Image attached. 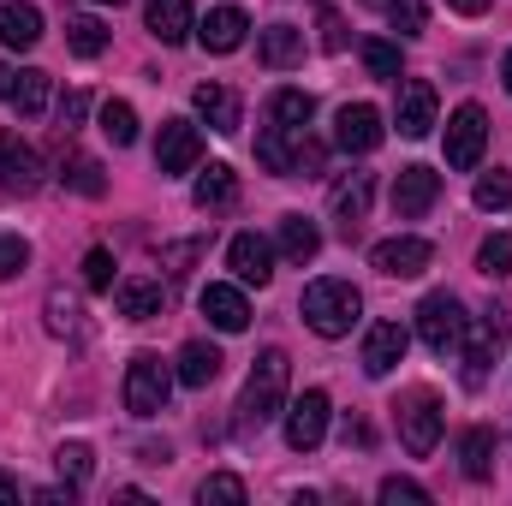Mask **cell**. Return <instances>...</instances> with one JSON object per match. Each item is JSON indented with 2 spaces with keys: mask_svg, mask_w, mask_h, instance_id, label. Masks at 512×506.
<instances>
[{
  "mask_svg": "<svg viewBox=\"0 0 512 506\" xmlns=\"http://www.w3.org/2000/svg\"><path fill=\"white\" fill-rule=\"evenodd\" d=\"M286 381H292V358H286L280 346L256 352L251 376H245V393H239V429H245V435L268 429V423L280 417V405H286Z\"/></svg>",
  "mask_w": 512,
  "mask_h": 506,
  "instance_id": "obj_1",
  "label": "cell"
},
{
  "mask_svg": "<svg viewBox=\"0 0 512 506\" xmlns=\"http://www.w3.org/2000/svg\"><path fill=\"white\" fill-rule=\"evenodd\" d=\"M298 316H304L310 334L346 340V334L358 328V316H364V292H358L352 280H310L304 298H298Z\"/></svg>",
  "mask_w": 512,
  "mask_h": 506,
  "instance_id": "obj_2",
  "label": "cell"
},
{
  "mask_svg": "<svg viewBox=\"0 0 512 506\" xmlns=\"http://www.w3.org/2000/svg\"><path fill=\"white\" fill-rule=\"evenodd\" d=\"M393 417H399V441H405V453H411V459H429L435 441H441V423H447L435 387H405V393L393 399Z\"/></svg>",
  "mask_w": 512,
  "mask_h": 506,
  "instance_id": "obj_3",
  "label": "cell"
},
{
  "mask_svg": "<svg viewBox=\"0 0 512 506\" xmlns=\"http://www.w3.org/2000/svg\"><path fill=\"white\" fill-rule=\"evenodd\" d=\"M173 370L155 358V352H137L126 364V411L131 417H161L167 411V399H173Z\"/></svg>",
  "mask_w": 512,
  "mask_h": 506,
  "instance_id": "obj_4",
  "label": "cell"
},
{
  "mask_svg": "<svg viewBox=\"0 0 512 506\" xmlns=\"http://www.w3.org/2000/svg\"><path fill=\"white\" fill-rule=\"evenodd\" d=\"M417 340H423L435 358H447V352L465 340V304H459L453 292H429V298L417 304Z\"/></svg>",
  "mask_w": 512,
  "mask_h": 506,
  "instance_id": "obj_5",
  "label": "cell"
},
{
  "mask_svg": "<svg viewBox=\"0 0 512 506\" xmlns=\"http://www.w3.org/2000/svg\"><path fill=\"white\" fill-rule=\"evenodd\" d=\"M483 149H489V114H483L477 102L453 108V120H447V167L471 173V167L483 161Z\"/></svg>",
  "mask_w": 512,
  "mask_h": 506,
  "instance_id": "obj_6",
  "label": "cell"
},
{
  "mask_svg": "<svg viewBox=\"0 0 512 506\" xmlns=\"http://www.w3.org/2000/svg\"><path fill=\"white\" fill-rule=\"evenodd\" d=\"M197 161H203L197 126H191V120H161V131H155V173H161V179H179V173H191Z\"/></svg>",
  "mask_w": 512,
  "mask_h": 506,
  "instance_id": "obj_7",
  "label": "cell"
},
{
  "mask_svg": "<svg viewBox=\"0 0 512 506\" xmlns=\"http://www.w3.org/2000/svg\"><path fill=\"white\" fill-rule=\"evenodd\" d=\"M328 393L322 387H310V393H298L292 399V411H286V447L292 453H316L322 447V435H328Z\"/></svg>",
  "mask_w": 512,
  "mask_h": 506,
  "instance_id": "obj_8",
  "label": "cell"
},
{
  "mask_svg": "<svg viewBox=\"0 0 512 506\" xmlns=\"http://www.w3.org/2000/svg\"><path fill=\"white\" fill-rule=\"evenodd\" d=\"M441 203V173L435 167H399L393 179V215L399 221H423Z\"/></svg>",
  "mask_w": 512,
  "mask_h": 506,
  "instance_id": "obj_9",
  "label": "cell"
},
{
  "mask_svg": "<svg viewBox=\"0 0 512 506\" xmlns=\"http://www.w3.org/2000/svg\"><path fill=\"white\" fill-rule=\"evenodd\" d=\"M36 185H42V155H36L18 131H0V191L30 197Z\"/></svg>",
  "mask_w": 512,
  "mask_h": 506,
  "instance_id": "obj_10",
  "label": "cell"
},
{
  "mask_svg": "<svg viewBox=\"0 0 512 506\" xmlns=\"http://www.w3.org/2000/svg\"><path fill=\"white\" fill-rule=\"evenodd\" d=\"M382 108H370V102H346L340 108V120H334V143L346 149V155H370V149H382Z\"/></svg>",
  "mask_w": 512,
  "mask_h": 506,
  "instance_id": "obj_11",
  "label": "cell"
},
{
  "mask_svg": "<svg viewBox=\"0 0 512 506\" xmlns=\"http://www.w3.org/2000/svg\"><path fill=\"white\" fill-rule=\"evenodd\" d=\"M370 262H376V274H387V280H417V274L435 262V245L399 233V239H382V245L370 251Z\"/></svg>",
  "mask_w": 512,
  "mask_h": 506,
  "instance_id": "obj_12",
  "label": "cell"
},
{
  "mask_svg": "<svg viewBox=\"0 0 512 506\" xmlns=\"http://www.w3.org/2000/svg\"><path fill=\"white\" fill-rule=\"evenodd\" d=\"M393 120H399V137H429L435 131V84L429 78H405Z\"/></svg>",
  "mask_w": 512,
  "mask_h": 506,
  "instance_id": "obj_13",
  "label": "cell"
},
{
  "mask_svg": "<svg viewBox=\"0 0 512 506\" xmlns=\"http://www.w3.org/2000/svg\"><path fill=\"white\" fill-rule=\"evenodd\" d=\"M370 197H376V179L370 173H346L334 191H328V209H334V221H340V233L352 239L358 233V221L370 215Z\"/></svg>",
  "mask_w": 512,
  "mask_h": 506,
  "instance_id": "obj_14",
  "label": "cell"
},
{
  "mask_svg": "<svg viewBox=\"0 0 512 506\" xmlns=\"http://www.w3.org/2000/svg\"><path fill=\"white\" fill-rule=\"evenodd\" d=\"M405 346H411V334H405V322H376L370 328V340H364V376H393V364H405Z\"/></svg>",
  "mask_w": 512,
  "mask_h": 506,
  "instance_id": "obj_15",
  "label": "cell"
},
{
  "mask_svg": "<svg viewBox=\"0 0 512 506\" xmlns=\"http://www.w3.org/2000/svg\"><path fill=\"white\" fill-rule=\"evenodd\" d=\"M197 304H203V316H209L221 334H245V328H251V304H245V292H239V286H221V280H209Z\"/></svg>",
  "mask_w": 512,
  "mask_h": 506,
  "instance_id": "obj_16",
  "label": "cell"
},
{
  "mask_svg": "<svg viewBox=\"0 0 512 506\" xmlns=\"http://www.w3.org/2000/svg\"><path fill=\"white\" fill-rule=\"evenodd\" d=\"M143 24H149V36H155L161 48H179V42L197 30V12H191V0H149V6H143Z\"/></svg>",
  "mask_w": 512,
  "mask_h": 506,
  "instance_id": "obj_17",
  "label": "cell"
},
{
  "mask_svg": "<svg viewBox=\"0 0 512 506\" xmlns=\"http://www.w3.org/2000/svg\"><path fill=\"white\" fill-rule=\"evenodd\" d=\"M227 268H233L245 286H268V280H274V245L256 239V233H239V239L227 245Z\"/></svg>",
  "mask_w": 512,
  "mask_h": 506,
  "instance_id": "obj_18",
  "label": "cell"
},
{
  "mask_svg": "<svg viewBox=\"0 0 512 506\" xmlns=\"http://www.w3.org/2000/svg\"><path fill=\"white\" fill-rule=\"evenodd\" d=\"M501 334H507V316H501V310H489V316H483V328H477L471 340H459V346H465V387H483L489 358H495V346H501Z\"/></svg>",
  "mask_w": 512,
  "mask_h": 506,
  "instance_id": "obj_19",
  "label": "cell"
},
{
  "mask_svg": "<svg viewBox=\"0 0 512 506\" xmlns=\"http://www.w3.org/2000/svg\"><path fill=\"white\" fill-rule=\"evenodd\" d=\"M245 30H251V18H245L239 6H215V12L197 24V42H203L209 54H233V48L245 42Z\"/></svg>",
  "mask_w": 512,
  "mask_h": 506,
  "instance_id": "obj_20",
  "label": "cell"
},
{
  "mask_svg": "<svg viewBox=\"0 0 512 506\" xmlns=\"http://www.w3.org/2000/svg\"><path fill=\"white\" fill-rule=\"evenodd\" d=\"M114 304H120V316L126 322H155L161 316V304H167V292H161V280H120L114 286Z\"/></svg>",
  "mask_w": 512,
  "mask_h": 506,
  "instance_id": "obj_21",
  "label": "cell"
},
{
  "mask_svg": "<svg viewBox=\"0 0 512 506\" xmlns=\"http://www.w3.org/2000/svg\"><path fill=\"white\" fill-rule=\"evenodd\" d=\"M256 60L274 66V72L298 66V60H304V30H292V24H268V30L256 36Z\"/></svg>",
  "mask_w": 512,
  "mask_h": 506,
  "instance_id": "obj_22",
  "label": "cell"
},
{
  "mask_svg": "<svg viewBox=\"0 0 512 506\" xmlns=\"http://www.w3.org/2000/svg\"><path fill=\"white\" fill-rule=\"evenodd\" d=\"M274 245H280L286 262H310V256L322 251V227H316V221H304V215H280Z\"/></svg>",
  "mask_w": 512,
  "mask_h": 506,
  "instance_id": "obj_23",
  "label": "cell"
},
{
  "mask_svg": "<svg viewBox=\"0 0 512 506\" xmlns=\"http://www.w3.org/2000/svg\"><path fill=\"white\" fill-rule=\"evenodd\" d=\"M0 42L6 48H36L42 42V12L30 0H6L0 6Z\"/></svg>",
  "mask_w": 512,
  "mask_h": 506,
  "instance_id": "obj_24",
  "label": "cell"
},
{
  "mask_svg": "<svg viewBox=\"0 0 512 506\" xmlns=\"http://www.w3.org/2000/svg\"><path fill=\"white\" fill-rule=\"evenodd\" d=\"M191 102H197V114L221 131V137H233V131H239V96H233L227 84H197V96H191Z\"/></svg>",
  "mask_w": 512,
  "mask_h": 506,
  "instance_id": "obj_25",
  "label": "cell"
},
{
  "mask_svg": "<svg viewBox=\"0 0 512 506\" xmlns=\"http://www.w3.org/2000/svg\"><path fill=\"white\" fill-rule=\"evenodd\" d=\"M459 471L471 477V483H489L495 477V429H465V441H459Z\"/></svg>",
  "mask_w": 512,
  "mask_h": 506,
  "instance_id": "obj_26",
  "label": "cell"
},
{
  "mask_svg": "<svg viewBox=\"0 0 512 506\" xmlns=\"http://www.w3.org/2000/svg\"><path fill=\"white\" fill-rule=\"evenodd\" d=\"M221 364H227V358H221L209 340H185V346H179V370H173V376L185 381V387H209V381L221 376Z\"/></svg>",
  "mask_w": 512,
  "mask_h": 506,
  "instance_id": "obj_27",
  "label": "cell"
},
{
  "mask_svg": "<svg viewBox=\"0 0 512 506\" xmlns=\"http://www.w3.org/2000/svg\"><path fill=\"white\" fill-rule=\"evenodd\" d=\"M310 120H316V102H310L304 90H274V96H268V126L304 137V126H310Z\"/></svg>",
  "mask_w": 512,
  "mask_h": 506,
  "instance_id": "obj_28",
  "label": "cell"
},
{
  "mask_svg": "<svg viewBox=\"0 0 512 506\" xmlns=\"http://www.w3.org/2000/svg\"><path fill=\"white\" fill-rule=\"evenodd\" d=\"M108 24L102 18H90V12H78V18H66V48L78 54V60H102L108 54Z\"/></svg>",
  "mask_w": 512,
  "mask_h": 506,
  "instance_id": "obj_29",
  "label": "cell"
},
{
  "mask_svg": "<svg viewBox=\"0 0 512 506\" xmlns=\"http://www.w3.org/2000/svg\"><path fill=\"white\" fill-rule=\"evenodd\" d=\"M191 197H197V209H227V203L239 197V173H233L227 161H215V167L197 179V191H191Z\"/></svg>",
  "mask_w": 512,
  "mask_h": 506,
  "instance_id": "obj_30",
  "label": "cell"
},
{
  "mask_svg": "<svg viewBox=\"0 0 512 506\" xmlns=\"http://www.w3.org/2000/svg\"><path fill=\"white\" fill-rule=\"evenodd\" d=\"M48 96H54V78H48V72H18L12 108H18L24 120H42V114H48Z\"/></svg>",
  "mask_w": 512,
  "mask_h": 506,
  "instance_id": "obj_31",
  "label": "cell"
},
{
  "mask_svg": "<svg viewBox=\"0 0 512 506\" xmlns=\"http://www.w3.org/2000/svg\"><path fill=\"white\" fill-rule=\"evenodd\" d=\"M54 471H60L72 489H84V483H90V471H96V453H90L84 441H66V447L54 453Z\"/></svg>",
  "mask_w": 512,
  "mask_h": 506,
  "instance_id": "obj_32",
  "label": "cell"
},
{
  "mask_svg": "<svg viewBox=\"0 0 512 506\" xmlns=\"http://www.w3.org/2000/svg\"><path fill=\"white\" fill-rule=\"evenodd\" d=\"M102 137H108L114 149H131V143H137V114H131V102H102Z\"/></svg>",
  "mask_w": 512,
  "mask_h": 506,
  "instance_id": "obj_33",
  "label": "cell"
},
{
  "mask_svg": "<svg viewBox=\"0 0 512 506\" xmlns=\"http://www.w3.org/2000/svg\"><path fill=\"white\" fill-rule=\"evenodd\" d=\"M60 179H66V185H72V191H84V197H102V191H108V179H102V167H96V161H90V155H72V161H66V173H60Z\"/></svg>",
  "mask_w": 512,
  "mask_h": 506,
  "instance_id": "obj_34",
  "label": "cell"
},
{
  "mask_svg": "<svg viewBox=\"0 0 512 506\" xmlns=\"http://www.w3.org/2000/svg\"><path fill=\"white\" fill-rule=\"evenodd\" d=\"M48 328H54V334H78V328H84L78 298H72V292H60V286L48 292Z\"/></svg>",
  "mask_w": 512,
  "mask_h": 506,
  "instance_id": "obj_35",
  "label": "cell"
},
{
  "mask_svg": "<svg viewBox=\"0 0 512 506\" xmlns=\"http://www.w3.org/2000/svg\"><path fill=\"white\" fill-rule=\"evenodd\" d=\"M477 268H483L489 280L512 274V233H489V239H483V251H477Z\"/></svg>",
  "mask_w": 512,
  "mask_h": 506,
  "instance_id": "obj_36",
  "label": "cell"
},
{
  "mask_svg": "<svg viewBox=\"0 0 512 506\" xmlns=\"http://www.w3.org/2000/svg\"><path fill=\"white\" fill-rule=\"evenodd\" d=\"M471 197H477V209H489V215H495V209H507V203H512V173H501V167H495V173H483Z\"/></svg>",
  "mask_w": 512,
  "mask_h": 506,
  "instance_id": "obj_37",
  "label": "cell"
},
{
  "mask_svg": "<svg viewBox=\"0 0 512 506\" xmlns=\"http://www.w3.org/2000/svg\"><path fill=\"white\" fill-rule=\"evenodd\" d=\"M364 66H370V78H393L399 84V42H387V36L364 42Z\"/></svg>",
  "mask_w": 512,
  "mask_h": 506,
  "instance_id": "obj_38",
  "label": "cell"
},
{
  "mask_svg": "<svg viewBox=\"0 0 512 506\" xmlns=\"http://www.w3.org/2000/svg\"><path fill=\"white\" fill-rule=\"evenodd\" d=\"M197 501L209 506V501H227V506H239L245 501V477H233V471H215V477H203V489H197Z\"/></svg>",
  "mask_w": 512,
  "mask_h": 506,
  "instance_id": "obj_39",
  "label": "cell"
},
{
  "mask_svg": "<svg viewBox=\"0 0 512 506\" xmlns=\"http://www.w3.org/2000/svg\"><path fill=\"white\" fill-rule=\"evenodd\" d=\"M84 286H90V292H114V251L96 245V251L84 256Z\"/></svg>",
  "mask_w": 512,
  "mask_h": 506,
  "instance_id": "obj_40",
  "label": "cell"
},
{
  "mask_svg": "<svg viewBox=\"0 0 512 506\" xmlns=\"http://www.w3.org/2000/svg\"><path fill=\"white\" fill-rule=\"evenodd\" d=\"M382 501L387 506H429V489H423V483H411V477H387Z\"/></svg>",
  "mask_w": 512,
  "mask_h": 506,
  "instance_id": "obj_41",
  "label": "cell"
},
{
  "mask_svg": "<svg viewBox=\"0 0 512 506\" xmlns=\"http://www.w3.org/2000/svg\"><path fill=\"white\" fill-rule=\"evenodd\" d=\"M387 18H393V30H399V36H417V30L429 24L423 0H393V6H387Z\"/></svg>",
  "mask_w": 512,
  "mask_h": 506,
  "instance_id": "obj_42",
  "label": "cell"
},
{
  "mask_svg": "<svg viewBox=\"0 0 512 506\" xmlns=\"http://www.w3.org/2000/svg\"><path fill=\"white\" fill-rule=\"evenodd\" d=\"M24 262H30V245H24L18 233H0V280L24 274Z\"/></svg>",
  "mask_w": 512,
  "mask_h": 506,
  "instance_id": "obj_43",
  "label": "cell"
},
{
  "mask_svg": "<svg viewBox=\"0 0 512 506\" xmlns=\"http://www.w3.org/2000/svg\"><path fill=\"white\" fill-rule=\"evenodd\" d=\"M322 48H328V54L346 48V18H340L334 6H322Z\"/></svg>",
  "mask_w": 512,
  "mask_h": 506,
  "instance_id": "obj_44",
  "label": "cell"
},
{
  "mask_svg": "<svg viewBox=\"0 0 512 506\" xmlns=\"http://www.w3.org/2000/svg\"><path fill=\"white\" fill-rule=\"evenodd\" d=\"M12 90H18V72H12V66H0V102H12Z\"/></svg>",
  "mask_w": 512,
  "mask_h": 506,
  "instance_id": "obj_45",
  "label": "cell"
},
{
  "mask_svg": "<svg viewBox=\"0 0 512 506\" xmlns=\"http://www.w3.org/2000/svg\"><path fill=\"white\" fill-rule=\"evenodd\" d=\"M453 12H465V18H477V12H489V0H447Z\"/></svg>",
  "mask_w": 512,
  "mask_h": 506,
  "instance_id": "obj_46",
  "label": "cell"
},
{
  "mask_svg": "<svg viewBox=\"0 0 512 506\" xmlns=\"http://www.w3.org/2000/svg\"><path fill=\"white\" fill-rule=\"evenodd\" d=\"M0 501H18V483L12 477H0Z\"/></svg>",
  "mask_w": 512,
  "mask_h": 506,
  "instance_id": "obj_47",
  "label": "cell"
},
{
  "mask_svg": "<svg viewBox=\"0 0 512 506\" xmlns=\"http://www.w3.org/2000/svg\"><path fill=\"white\" fill-rule=\"evenodd\" d=\"M501 78H507V90H512V48H507V60H501Z\"/></svg>",
  "mask_w": 512,
  "mask_h": 506,
  "instance_id": "obj_48",
  "label": "cell"
},
{
  "mask_svg": "<svg viewBox=\"0 0 512 506\" xmlns=\"http://www.w3.org/2000/svg\"><path fill=\"white\" fill-rule=\"evenodd\" d=\"M90 6H126V0H90Z\"/></svg>",
  "mask_w": 512,
  "mask_h": 506,
  "instance_id": "obj_49",
  "label": "cell"
},
{
  "mask_svg": "<svg viewBox=\"0 0 512 506\" xmlns=\"http://www.w3.org/2000/svg\"><path fill=\"white\" fill-rule=\"evenodd\" d=\"M370 6H382V12H387V6H393V0H370Z\"/></svg>",
  "mask_w": 512,
  "mask_h": 506,
  "instance_id": "obj_50",
  "label": "cell"
}]
</instances>
